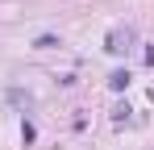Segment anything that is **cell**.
<instances>
[{
    "instance_id": "obj_1",
    "label": "cell",
    "mask_w": 154,
    "mask_h": 150,
    "mask_svg": "<svg viewBox=\"0 0 154 150\" xmlns=\"http://www.w3.org/2000/svg\"><path fill=\"white\" fill-rule=\"evenodd\" d=\"M129 46H133V29H129V25H117V29L104 38V50H108V54H129Z\"/></svg>"
},
{
    "instance_id": "obj_2",
    "label": "cell",
    "mask_w": 154,
    "mask_h": 150,
    "mask_svg": "<svg viewBox=\"0 0 154 150\" xmlns=\"http://www.w3.org/2000/svg\"><path fill=\"white\" fill-rule=\"evenodd\" d=\"M108 88H112V92H125V88H129V71H125V67H117V71L108 75Z\"/></svg>"
},
{
    "instance_id": "obj_3",
    "label": "cell",
    "mask_w": 154,
    "mask_h": 150,
    "mask_svg": "<svg viewBox=\"0 0 154 150\" xmlns=\"http://www.w3.org/2000/svg\"><path fill=\"white\" fill-rule=\"evenodd\" d=\"M112 121H117V125L129 121V104H117V108H112Z\"/></svg>"
},
{
    "instance_id": "obj_4",
    "label": "cell",
    "mask_w": 154,
    "mask_h": 150,
    "mask_svg": "<svg viewBox=\"0 0 154 150\" xmlns=\"http://www.w3.org/2000/svg\"><path fill=\"white\" fill-rule=\"evenodd\" d=\"M33 138H38V129H33V125L25 121V125H21V142H25V146H29V142H33Z\"/></svg>"
},
{
    "instance_id": "obj_5",
    "label": "cell",
    "mask_w": 154,
    "mask_h": 150,
    "mask_svg": "<svg viewBox=\"0 0 154 150\" xmlns=\"http://www.w3.org/2000/svg\"><path fill=\"white\" fill-rule=\"evenodd\" d=\"M33 46H38V50H50V46H58V42H54L50 33H42V38H38V42H33Z\"/></svg>"
}]
</instances>
